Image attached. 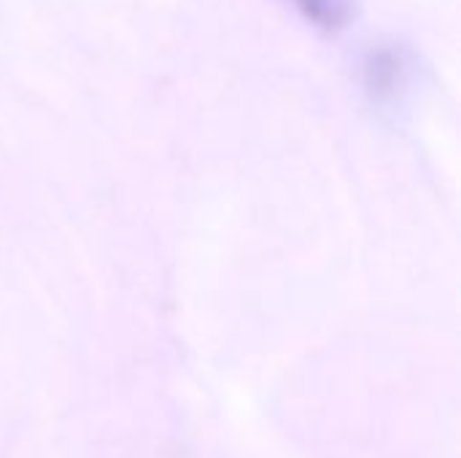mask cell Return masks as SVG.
<instances>
[{
    "label": "cell",
    "instance_id": "6da1fadb",
    "mask_svg": "<svg viewBox=\"0 0 461 458\" xmlns=\"http://www.w3.org/2000/svg\"><path fill=\"white\" fill-rule=\"evenodd\" d=\"M300 13L327 32H338L348 27L357 13V0H292Z\"/></svg>",
    "mask_w": 461,
    "mask_h": 458
}]
</instances>
